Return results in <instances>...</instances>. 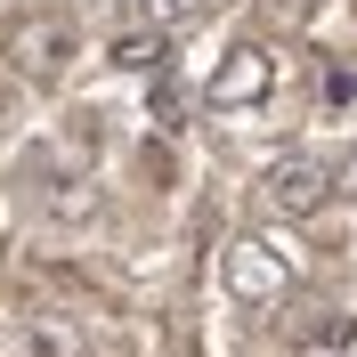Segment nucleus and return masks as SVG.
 <instances>
[{"instance_id":"nucleus-3","label":"nucleus","mask_w":357,"mask_h":357,"mask_svg":"<svg viewBox=\"0 0 357 357\" xmlns=\"http://www.w3.org/2000/svg\"><path fill=\"white\" fill-rule=\"evenodd\" d=\"M325 195H333V171L309 162V155L268 162V178H260V203L276 211V220H309V211H325Z\"/></svg>"},{"instance_id":"nucleus-1","label":"nucleus","mask_w":357,"mask_h":357,"mask_svg":"<svg viewBox=\"0 0 357 357\" xmlns=\"http://www.w3.org/2000/svg\"><path fill=\"white\" fill-rule=\"evenodd\" d=\"M220 284L244 301V309H268V301H284L292 292V252H276L268 236H236L220 252Z\"/></svg>"},{"instance_id":"nucleus-9","label":"nucleus","mask_w":357,"mask_h":357,"mask_svg":"<svg viewBox=\"0 0 357 357\" xmlns=\"http://www.w3.org/2000/svg\"><path fill=\"white\" fill-rule=\"evenodd\" d=\"M8 220H17V203H8V187H0V236H8Z\"/></svg>"},{"instance_id":"nucleus-4","label":"nucleus","mask_w":357,"mask_h":357,"mask_svg":"<svg viewBox=\"0 0 357 357\" xmlns=\"http://www.w3.org/2000/svg\"><path fill=\"white\" fill-rule=\"evenodd\" d=\"M8 57H17L24 82H49V73L66 66V24L57 17H24L17 33H8Z\"/></svg>"},{"instance_id":"nucleus-6","label":"nucleus","mask_w":357,"mask_h":357,"mask_svg":"<svg viewBox=\"0 0 357 357\" xmlns=\"http://www.w3.org/2000/svg\"><path fill=\"white\" fill-rule=\"evenodd\" d=\"M211 0H146V17H155V33H171V24H187V17H203Z\"/></svg>"},{"instance_id":"nucleus-5","label":"nucleus","mask_w":357,"mask_h":357,"mask_svg":"<svg viewBox=\"0 0 357 357\" xmlns=\"http://www.w3.org/2000/svg\"><path fill=\"white\" fill-rule=\"evenodd\" d=\"M106 57H114L122 73H162V57H171V41H162L155 24H146V33H122V41L106 49Z\"/></svg>"},{"instance_id":"nucleus-7","label":"nucleus","mask_w":357,"mask_h":357,"mask_svg":"<svg viewBox=\"0 0 357 357\" xmlns=\"http://www.w3.org/2000/svg\"><path fill=\"white\" fill-rule=\"evenodd\" d=\"M49 211H57V220H89V187H66V195L49 203Z\"/></svg>"},{"instance_id":"nucleus-8","label":"nucleus","mask_w":357,"mask_h":357,"mask_svg":"<svg viewBox=\"0 0 357 357\" xmlns=\"http://www.w3.org/2000/svg\"><path fill=\"white\" fill-rule=\"evenodd\" d=\"M333 187H341V195H357V162H349V171H333Z\"/></svg>"},{"instance_id":"nucleus-2","label":"nucleus","mask_w":357,"mask_h":357,"mask_svg":"<svg viewBox=\"0 0 357 357\" xmlns=\"http://www.w3.org/2000/svg\"><path fill=\"white\" fill-rule=\"evenodd\" d=\"M268 89H276V49H260V41H236L211 66V82H203V106H220V114H236V106H260Z\"/></svg>"}]
</instances>
